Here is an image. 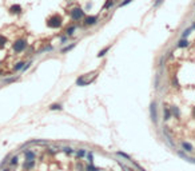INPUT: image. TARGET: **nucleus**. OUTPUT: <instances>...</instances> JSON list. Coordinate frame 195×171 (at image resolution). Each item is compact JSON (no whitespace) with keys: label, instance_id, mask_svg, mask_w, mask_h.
Listing matches in <instances>:
<instances>
[{"label":"nucleus","instance_id":"obj_1","mask_svg":"<svg viewBox=\"0 0 195 171\" xmlns=\"http://www.w3.org/2000/svg\"><path fill=\"white\" fill-rule=\"evenodd\" d=\"M63 16L60 13H52V15L46 20V26L51 30H59V28H62L63 26Z\"/></svg>","mask_w":195,"mask_h":171},{"label":"nucleus","instance_id":"obj_2","mask_svg":"<svg viewBox=\"0 0 195 171\" xmlns=\"http://www.w3.org/2000/svg\"><path fill=\"white\" fill-rule=\"evenodd\" d=\"M70 18L72 22L78 23V22H82L84 18H86V11L80 7H74L70 9Z\"/></svg>","mask_w":195,"mask_h":171},{"label":"nucleus","instance_id":"obj_3","mask_svg":"<svg viewBox=\"0 0 195 171\" xmlns=\"http://www.w3.org/2000/svg\"><path fill=\"white\" fill-rule=\"evenodd\" d=\"M28 47V42L27 39H24V38H19V39H16L15 42L12 43V51L15 52V54H22L24 51L27 50Z\"/></svg>","mask_w":195,"mask_h":171},{"label":"nucleus","instance_id":"obj_4","mask_svg":"<svg viewBox=\"0 0 195 171\" xmlns=\"http://www.w3.org/2000/svg\"><path fill=\"white\" fill-rule=\"evenodd\" d=\"M98 22H99V16L98 15H88L83 19V23H84L86 27H94L98 24Z\"/></svg>","mask_w":195,"mask_h":171},{"label":"nucleus","instance_id":"obj_5","mask_svg":"<svg viewBox=\"0 0 195 171\" xmlns=\"http://www.w3.org/2000/svg\"><path fill=\"white\" fill-rule=\"evenodd\" d=\"M8 13H9V15H13V16H19L23 13V7H22L20 4H12V5H9V8H8Z\"/></svg>","mask_w":195,"mask_h":171},{"label":"nucleus","instance_id":"obj_6","mask_svg":"<svg viewBox=\"0 0 195 171\" xmlns=\"http://www.w3.org/2000/svg\"><path fill=\"white\" fill-rule=\"evenodd\" d=\"M150 115H151V121L154 125H158V114H156V102H151L150 104Z\"/></svg>","mask_w":195,"mask_h":171},{"label":"nucleus","instance_id":"obj_7","mask_svg":"<svg viewBox=\"0 0 195 171\" xmlns=\"http://www.w3.org/2000/svg\"><path fill=\"white\" fill-rule=\"evenodd\" d=\"M87 76H88V74H84L82 75V76H79L78 79H76V86H80V87H84V86H88L90 83V80H87Z\"/></svg>","mask_w":195,"mask_h":171},{"label":"nucleus","instance_id":"obj_8","mask_svg":"<svg viewBox=\"0 0 195 171\" xmlns=\"http://www.w3.org/2000/svg\"><path fill=\"white\" fill-rule=\"evenodd\" d=\"M23 154H24V159H26V160H35V159H36V152L32 151L31 148H28V150H24Z\"/></svg>","mask_w":195,"mask_h":171},{"label":"nucleus","instance_id":"obj_9","mask_svg":"<svg viewBox=\"0 0 195 171\" xmlns=\"http://www.w3.org/2000/svg\"><path fill=\"white\" fill-rule=\"evenodd\" d=\"M76 28H78V24H70V26L66 27V30H64V35H67L68 38H71V36L75 34Z\"/></svg>","mask_w":195,"mask_h":171},{"label":"nucleus","instance_id":"obj_10","mask_svg":"<svg viewBox=\"0 0 195 171\" xmlns=\"http://www.w3.org/2000/svg\"><path fill=\"white\" fill-rule=\"evenodd\" d=\"M22 167H23L24 171H31L32 168L35 167V160H24Z\"/></svg>","mask_w":195,"mask_h":171},{"label":"nucleus","instance_id":"obj_11","mask_svg":"<svg viewBox=\"0 0 195 171\" xmlns=\"http://www.w3.org/2000/svg\"><path fill=\"white\" fill-rule=\"evenodd\" d=\"M180 146L183 148V151L186 152H194V146L191 143H188V142H180Z\"/></svg>","mask_w":195,"mask_h":171},{"label":"nucleus","instance_id":"obj_12","mask_svg":"<svg viewBox=\"0 0 195 171\" xmlns=\"http://www.w3.org/2000/svg\"><path fill=\"white\" fill-rule=\"evenodd\" d=\"M170 111H171L172 116L178 118V119L180 118V110H179V107H176V106H171V107H170Z\"/></svg>","mask_w":195,"mask_h":171},{"label":"nucleus","instance_id":"obj_13","mask_svg":"<svg viewBox=\"0 0 195 171\" xmlns=\"http://www.w3.org/2000/svg\"><path fill=\"white\" fill-rule=\"evenodd\" d=\"M24 64H26V62H24V60L16 62V63H15V66H13V68H12V70L15 71V72H17V71H22V70H23V67H24Z\"/></svg>","mask_w":195,"mask_h":171},{"label":"nucleus","instance_id":"obj_14","mask_svg":"<svg viewBox=\"0 0 195 171\" xmlns=\"http://www.w3.org/2000/svg\"><path fill=\"white\" fill-rule=\"evenodd\" d=\"M75 47H76V44H75V43H71V44H68V46L63 47L62 50H60V54H67V52H70L71 50H74Z\"/></svg>","mask_w":195,"mask_h":171},{"label":"nucleus","instance_id":"obj_15","mask_svg":"<svg viewBox=\"0 0 195 171\" xmlns=\"http://www.w3.org/2000/svg\"><path fill=\"white\" fill-rule=\"evenodd\" d=\"M171 111H170V107H164L163 106V119L164 121H168L171 118Z\"/></svg>","mask_w":195,"mask_h":171},{"label":"nucleus","instance_id":"obj_16","mask_svg":"<svg viewBox=\"0 0 195 171\" xmlns=\"http://www.w3.org/2000/svg\"><path fill=\"white\" fill-rule=\"evenodd\" d=\"M188 44H190V42L187 39H180L176 44V48H186V47H188Z\"/></svg>","mask_w":195,"mask_h":171},{"label":"nucleus","instance_id":"obj_17","mask_svg":"<svg viewBox=\"0 0 195 171\" xmlns=\"http://www.w3.org/2000/svg\"><path fill=\"white\" fill-rule=\"evenodd\" d=\"M48 110H50V111H62L63 106L59 104V103H52V104L48 107Z\"/></svg>","mask_w":195,"mask_h":171},{"label":"nucleus","instance_id":"obj_18","mask_svg":"<svg viewBox=\"0 0 195 171\" xmlns=\"http://www.w3.org/2000/svg\"><path fill=\"white\" fill-rule=\"evenodd\" d=\"M7 43H8V39L3 34H0V50H4L5 46H7Z\"/></svg>","mask_w":195,"mask_h":171},{"label":"nucleus","instance_id":"obj_19","mask_svg":"<svg viewBox=\"0 0 195 171\" xmlns=\"http://www.w3.org/2000/svg\"><path fill=\"white\" fill-rule=\"evenodd\" d=\"M17 163H19V156L17 155H13L9 158V166L11 167H15V166H17Z\"/></svg>","mask_w":195,"mask_h":171},{"label":"nucleus","instance_id":"obj_20","mask_svg":"<svg viewBox=\"0 0 195 171\" xmlns=\"http://www.w3.org/2000/svg\"><path fill=\"white\" fill-rule=\"evenodd\" d=\"M191 31H192V27L186 28V30L182 32V35H180V39H187L188 36H190V34H191Z\"/></svg>","mask_w":195,"mask_h":171},{"label":"nucleus","instance_id":"obj_21","mask_svg":"<svg viewBox=\"0 0 195 171\" xmlns=\"http://www.w3.org/2000/svg\"><path fill=\"white\" fill-rule=\"evenodd\" d=\"M51 51H54V46H46V47H43L42 50L38 51L36 54L40 55V54H43V52H51Z\"/></svg>","mask_w":195,"mask_h":171},{"label":"nucleus","instance_id":"obj_22","mask_svg":"<svg viewBox=\"0 0 195 171\" xmlns=\"http://www.w3.org/2000/svg\"><path fill=\"white\" fill-rule=\"evenodd\" d=\"M86 155H87V151L84 150V148H79V150H76V156H78V159H82V158H84Z\"/></svg>","mask_w":195,"mask_h":171},{"label":"nucleus","instance_id":"obj_23","mask_svg":"<svg viewBox=\"0 0 195 171\" xmlns=\"http://www.w3.org/2000/svg\"><path fill=\"white\" fill-rule=\"evenodd\" d=\"M115 4V0H106L104 5H103V9H111Z\"/></svg>","mask_w":195,"mask_h":171},{"label":"nucleus","instance_id":"obj_24","mask_svg":"<svg viewBox=\"0 0 195 171\" xmlns=\"http://www.w3.org/2000/svg\"><path fill=\"white\" fill-rule=\"evenodd\" d=\"M110 48H111V46H107V47H104V48H103V50H100L99 51V54L96 55L98 58H103V56H104L106 54H107V52H108L110 51Z\"/></svg>","mask_w":195,"mask_h":171},{"label":"nucleus","instance_id":"obj_25","mask_svg":"<svg viewBox=\"0 0 195 171\" xmlns=\"http://www.w3.org/2000/svg\"><path fill=\"white\" fill-rule=\"evenodd\" d=\"M19 80V76H12V78H7L4 79V84H11V83H15Z\"/></svg>","mask_w":195,"mask_h":171},{"label":"nucleus","instance_id":"obj_26","mask_svg":"<svg viewBox=\"0 0 195 171\" xmlns=\"http://www.w3.org/2000/svg\"><path fill=\"white\" fill-rule=\"evenodd\" d=\"M118 156H122V158H124V159H127V160H131V156L130 155H127L126 152H122V151H116L115 152Z\"/></svg>","mask_w":195,"mask_h":171},{"label":"nucleus","instance_id":"obj_27","mask_svg":"<svg viewBox=\"0 0 195 171\" xmlns=\"http://www.w3.org/2000/svg\"><path fill=\"white\" fill-rule=\"evenodd\" d=\"M62 150H63L64 152H66V154H68V155H71V154H74V152H75L74 150H72V148L70 147V146H64V147H63Z\"/></svg>","mask_w":195,"mask_h":171},{"label":"nucleus","instance_id":"obj_28","mask_svg":"<svg viewBox=\"0 0 195 171\" xmlns=\"http://www.w3.org/2000/svg\"><path fill=\"white\" fill-rule=\"evenodd\" d=\"M86 171H99V168L95 167L94 163H88L87 164V167H86Z\"/></svg>","mask_w":195,"mask_h":171},{"label":"nucleus","instance_id":"obj_29","mask_svg":"<svg viewBox=\"0 0 195 171\" xmlns=\"http://www.w3.org/2000/svg\"><path fill=\"white\" fill-rule=\"evenodd\" d=\"M87 159H88V163H94V152H87Z\"/></svg>","mask_w":195,"mask_h":171},{"label":"nucleus","instance_id":"obj_30","mask_svg":"<svg viewBox=\"0 0 195 171\" xmlns=\"http://www.w3.org/2000/svg\"><path fill=\"white\" fill-rule=\"evenodd\" d=\"M68 36L67 35H63V36H60V44H67V42H68Z\"/></svg>","mask_w":195,"mask_h":171},{"label":"nucleus","instance_id":"obj_31","mask_svg":"<svg viewBox=\"0 0 195 171\" xmlns=\"http://www.w3.org/2000/svg\"><path fill=\"white\" fill-rule=\"evenodd\" d=\"M171 83L174 87H179V82H178V78H176V76H172L171 78Z\"/></svg>","mask_w":195,"mask_h":171},{"label":"nucleus","instance_id":"obj_32","mask_svg":"<svg viewBox=\"0 0 195 171\" xmlns=\"http://www.w3.org/2000/svg\"><path fill=\"white\" fill-rule=\"evenodd\" d=\"M32 66V60H30V62H26V64H24V67H23V72H26V71L28 70V68H30V67Z\"/></svg>","mask_w":195,"mask_h":171},{"label":"nucleus","instance_id":"obj_33","mask_svg":"<svg viewBox=\"0 0 195 171\" xmlns=\"http://www.w3.org/2000/svg\"><path fill=\"white\" fill-rule=\"evenodd\" d=\"M131 1H134V0H123V1H120V3H119V5H118V7H124V5L130 4Z\"/></svg>","mask_w":195,"mask_h":171},{"label":"nucleus","instance_id":"obj_34","mask_svg":"<svg viewBox=\"0 0 195 171\" xmlns=\"http://www.w3.org/2000/svg\"><path fill=\"white\" fill-rule=\"evenodd\" d=\"M164 0H155V3H154V8H159L162 4H163Z\"/></svg>","mask_w":195,"mask_h":171},{"label":"nucleus","instance_id":"obj_35","mask_svg":"<svg viewBox=\"0 0 195 171\" xmlns=\"http://www.w3.org/2000/svg\"><path fill=\"white\" fill-rule=\"evenodd\" d=\"M9 158H11V155H7V156H5V158H4V159H3V162L0 163V167L3 168V167H4V164L7 163V162H8V159H9Z\"/></svg>","mask_w":195,"mask_h":171},{"label":"nucleus","instance_id":"obj_36","mask_svg":"<svg viewBox=\"0 0 195 171\" xmlns=\"http://www.w3.org/2000/svg\"><path fill=\"white\" fill-rule=\"evenodd\" d=\"M131 162H132V164H134V166H135V167H136V168H138V170H139V171H146V170H145V168L142 167L141 164H138V163H136V162H134V160H131Z\"/></svg>","mask_w":195,"mask_h":171},{"label":"nucleus","instance_id":"obj_37","mask_svg":"<svg viewBox=\"0 0 195 171\" xmlns=\"http://www.w3.org/2000/svg\"><path fill=\"white\" fill-rule=\"evenodd\" d=\"M47 152H48V154H50V155H55V154H56V151H54L52 148H48V150H47Z\"/></svg>","mask_w":195,"mask_h":171},{"label":"nucleus","instance_id":"obj_38","mask_svg":"<svg viewBox=\"0 0 195 171\" xmlns=\"http://www.w3.org/2000/svg\"><path fill=\"white\" fill-rule=\"evenodd\" d=\"M1 171H12V168L9 167V166H8V167H4V168H3V170H1Z\"/></svg>","mask_w":195,"mask_h":171},{"label":"nucleus","instance_id":"obj_39","mask_svg":"<svg viewBox=\"0 0 195 171\" xmlns=\"http://www.w3.org/2000/svg\"><path fill=\"white\" fill-rule=\"evenodd\" d=\"M91 7H92V4H91V3H87V5H86V9H90Z\"/></svg>","mask_w":195,"mask_h":171},{"label":"nucleus","instance_id":"obj_40","mask_svg":"<svg viewBox=\"0 0 195 171\" xmlns=\"http://www.w3.org/2000/svg\"><path fill=\"white\" fill-rule=\"evenodd\" d=\"M191 114H192V118H195V107H192V111H191Z\"/></svg>","mask_w":195,"mask_h":171},{"label":"nucleus","instance_id":"obj_41","mask_svg":"<svg viewBox=\"0 0 195 171\" xmlns=\"http://www.w3.org/2000/svg\"><path fill=\"white\" fill-rule=\"evenodd\" d=\"M191 27H192V30H195V22H194V24H192Z\"/></svg>","mask_w":195,"mask_h":171},{"label":"nucleus","instance_id":"obj_42","mask_svg":"<svg viewBox=\"0 0 195 171\" xmlns=\"http://www.w3.org/2000/svg\"><path fill=\"white\" fill-rule=\"evenodd\" d=\"M1 75H3V71H0V76H1Z\"/></svg>","mask_w":195,"mask_h":171},{"label":"nucleus","instance_id":"obj_43","mask_svg":"<svg viewBox=\"0 0 195 171\" xmlns=\"http://www.w3.org/2000/svg\"><path fill=\"white\" fill-rule=\"evenodd\" d=\"M0 64H1V62H0Z\"/></svg>","mask_w":195,"mask_h":171},{"label":"nucleus","instance_id":"obj_44","mask_svg":"<svg viewBox=\"0 0 195 171\" xmlns=\"http://www.w3.org/2000/svg\"><path fill=\"white\" fill-rule=\"evenodd\" d=\"M194 5H195V3H194Z\"/></svg>","mask_w":195,"mask_h":171}]
</instances>
